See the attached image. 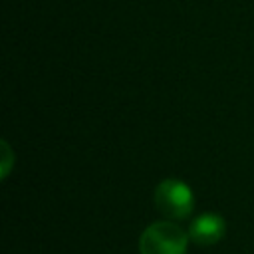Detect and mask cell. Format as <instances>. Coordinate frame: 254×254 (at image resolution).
I'll return each mask as SVG.
<instances>
[{"label":"cell","instance_id":"obj_3","mask_svg":"<svg viewBox=\"0 0 254 254\" xmlns=\"http://www.w3.org/2000/svg\"><path fill=\"white\" fill-rule=\"evenodd\" d=\"M224 230H226V222L220 214L204 212L192 220V224L189 228V236L192 242H196L200 246H210L224 236Z\"/></svg>","mask_w":254,"mask_h":254},{"label":"cell","instance_id":"obj_4","mask_svg":"<svg viewBox=\"0 0 254 254\" xmlns=\"http://www.w3.org/2000/svg\"><path fill=\"white\" fill-rule=\"evenodd\" d=\"M2 155H4V161H2L0 175H2V179H6L10 169H12V163H14V153H12V149H10V145L6 141H2Z\"/></svg>","mask_w":254,"mask_h":254},{"label":"cell","instance_id":"obj_1","mask_svg":"<svg viewBox=\"0 0 254 254\" xmlns=\"http://www.w3.org/2000/svg\"><path fill=\"white\" fill-rule=\"evenodd\" d=\"M189 236L175 222L161 220L147 226L139 238L141 254H185Z\"/></svg>","mask_w":254,"mask_h":254},{"label":"cell","instance_id":"obj_2","mask_svg":"<svg viewBox=\"0 0 254 254\" xmlns=\"http://www.w3.org/2000/svg\"><path fill=\"white\" fill-rule=\"evenodd\" d=\"M155 204L171 218H187L194 208V194L187 183L165 179L155 189Z\"/></svg>","mask_w":254,"mask_h":254}]
</instances>
